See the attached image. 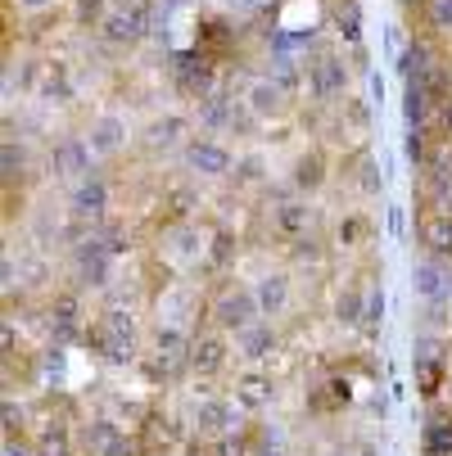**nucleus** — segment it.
Instances as JSON below:
<instances>
[{
    "label": "nucleus",
    "mask_w": 452,
    "mask_h": 456,
    "mask_svg": "<svg viewBox=\"0 0 452 456\" xmlns=\"http://www.w3.org/2000/svg\"><path fill=\"white\" fill-rule=\"evenodd\" d=\"M235 339H240L244 357H253V362H258V357H267V353L276 348V335L267 330V325H258V321H253V325H244V330H235Z\"/></svg>",
    "instance_id": "nucleus-13"
},
{
    "label": "nucleus",
    "mask_w": 452,
    "mask_h": 456,
    "mask_svg": "<svg viewBox=\"0 0 452 456\" xmlns=\"http://www.w3.org/2000/svg\"><path fill=\"white\" fill-rule=\"evenodd\" d=\"M177 132H181V122H159V126H154L150 136H154V145H168V141H172Z\"/></svg>",
    "instance_id": "nucleus-32"
},
{
    "label": "nucleus",
    "mask_w": 452,
    "mask_h": 456,
    "mask_svg": "<svg viewBox=\"0 0 452 456\" xmlns=\"http://www.w3.org/2000/svg\"><path fill=\"white\" fill-rule=\"evenodd\" d=\"M312 411H344L349 407V379H326L321 384V394L308 398Z\"/></svg>",
    "instance_id": "nucleus-14"
},
{
    "label": "nucleus",
    "mask_w": 452,
    "mask_h": 456,
    "mask_svg": "<svg viewBox=\"0 0 452 456\" xmlns=\"http://www.w3.org/2000/svg\"><path fill=\"white\" fill-rule=\"evenodd\" d=\"M54 167H59L63 176L86 172V167H91V145H82V141H63V145L54 150Z\"/></svg>",
    "instance_id": "nucleus-11"
},
{
    "label": "nucleus",
    "mask_w": 452,
    "mask_h": 456,
    "mask_svg": "<svg viewBox=\"0 0 452 456\" xmlns=\"http://www.w3.org/2000/svg\"><path fill=\"white\" fill-rule=\"evenodd\" d=\"M50 330H54L59 339H73V335H78V298H59V303L50 307Z\"/></svg>",
    "instance_id": "nucleus-19"
},
{
    "label": "nucleus",
    "mask_w": 452,
    "mask_h": 456,
    "mask_svg": "<svg viewBox=\"0 0 452 456\" xmlns=\"http://www.w3.org/2000/svg\"><path fill=\"white\" fill-rule=\"evenodd\" d=\"M190 344H195V339H185L181 330H159V339H154V357H150V375H159V379H177L181 370H190Z\"/></svg>",
    "instance_id": "nucleus-2"
},
{
    "label": "nucleus",
    "mask_w": 452,
    "mask_h": 456,
    "mask_svg": "<svg viewBox=\"0 0 452 456\" xmlns=\"http://www.w3.org/2000/svg\"><path fill=\"white\" fill-rule=\"evenodd\" d=\"M294 181H299L303 190H316V185H321V159H316V154H312V159H299Z\"/></svg>",
    "instance_id": "nucleus-25"
},
{
    "label": "nucleus",
    "mask_w": 452,
    "mask_h": 456,
    "mask_svg": "<svg viewBox=\"0 0 452 456\" xmlns=\"http://www.w3.org/2000/svg\"><path fill=\"white\" fill-rule=\"evenodd\" d=\"M253 109H258V113H276V109H281V91L267 86V82H258V86H253Z\"/></svg>",
    "instance_id": "nucleus-26"
},
{
    "label": "nucleus",
    "mask_w": 452,
    "mask_h": 456,
    "mask_svg": "<svg viewBox=\"0 0 452 456\" xmlns=\"http://www.w3.org/2000/svg\"><path fill=\"white\" fill-rule=\"evenodd\" d=\"M78 276H82V285H104V276H109V244L100 240V235H91L86 244H78Z\"/></svg>",
    "instance_id": "nucleus-6"
},
{
    "label": "nucleus",
    "mask_w": 452,
    "mask_h": 456,
    "mask_svg": "<svg viewBox=\"0 0 452 456\" xmlns=\"http://www.w3.org/2000/svg\"><path fill=\"white\" fill-rule=\"evenodd\" d=\"M249 456H281V452H276V447H267V443H258V447H253Z\"/></svg>",
    "instance_id": "nucleus-35"
},
{
    "label": "nucleus",
    "mask_w": 452,
    "mask_h": 456,
    "mask_svg": "<svg viewBox=\"0 0 452 456\" xmlns=\"http://www.w3.org/2000/svg\"><path fill=\"white\" fill-rule=\"evenodd\" d=\"M14 434H23V411L14 403H5V438H14Z\"/></svg>",
    "instance_id": "nucleus-31"
},
{
    "label": "nucleus",
    "mask_w": 452,
    "mask_h": 456,
    "mask_svg": "<svg viewBox=\"0 0 452 456\" xmlns=\"http://www.w3.org/2000/svg\"><path fill=\"white\" fill-rule=\"evenodd\" d=\"M19 167H23V154L14 150V141H5V185L19 176Z\"/></svg>",
    "instance_id": "nucleus-30"
},
{
    "label": "nucleus",
    "mask_w": 452,
    "mask_h": 456,
    "mask_svg": "<svg viewBox=\"0 0 452 456\" xmlns=\"http://www.w3.org/2000/svg\"><path fill=\"white\" fill-rule=\"evenodd\" d=\"M118 438H122V434H118L109 420H95V425H86V429H82V447H91L95 456H104Z\"/></svg>",
    "instance_id": "nucleus-22"
},
{
    "label": "nucleus",
    "mask_w": 452,
    "mask_h": 456,
    "mask_svg": "<svg viewBox=\"0 0 452 456\" xmlns=\"http://www.w3.org/2000/svg\"><path fill=\"white\" fill-rule=\"evenodd\" d=\"M312 86H316V95H335V91L344 86V63L316 59V63H312Z\"/></svg>",
    "instance_id": "nucleus-17"
},
{
    "label": "nucleus",
    "mask_w": 452,
    "mask_h": 456,
    "mask_svg": "<svg viewBox=\"0 0 452 456\" xmlns=\"http://www.w3.org/2000/svg\"><path fill=\"white\" fill-rule=\"evenodd\" d=\"M195 429H200V438H213V443L231 438V429H235V403H222V398L200 403L195 407Z\"/></svg>",
    "instance_id": "nucleus-4"
},
{
    "label": "nucleus",
    "mask_w": 452,
    "mask_h": 456,
    "mask_svg": "<svg viewBox=\"0 0 452 456\" xmlns=\"http://www.w3.org/2000/svg\"><path fill=\"white\" fill-rule=\"evenodd\" d=\"M172 443H177V429H172V420H163V416H150V420L141 425V447H145L150 456H154L159 447L168 452Z\"/></svg>",
    "instance_id": "nucleus-16"
},
{
    "label": "nucleus",
    "mask_w": 452,
    "mask_h": 456,
    "mask_svg": "<svg viewBox=\"0 0 452 456\" xmlns=\"http://www.w3.org/2000/svg\"><path fill=\"white\" fill-rule=\"evenodd\" d=\"M104 456H150V452L141 447V438H118V443H113Z\"/></svg>",
    "instance_id": "nucleus-28"
},
{
    "label": "nucleus",
    "mask_w": 452,
    "mask_h": 456,
    "mask_svg": "<svg viewBox=\"0 0 452 456\" xmlns=\"http://www.w3.org/2000/svg\"><path fill=\"white\" fill-rule=\"evenodd\" d=\"M421 240L439 257H452V204H425V213H421Z\"/></svg>",
    "instance_id": "nucleus-5"
},
{
    "label": "nucleus",
    "mask_w": 452,
    "mask_h": 456,
    "mask_svg": "<svg viewBox=\"0 0 452 456\" xmlns=\"http://www.w3.org/2000/svg\"><path fill=\"white\" fill-rule=\"evenodd\" d=\"M104 204H109L104 181H82V185H78V194H73L78 217H100V213H104Z\"/></svg>",
    "instance_id": "nucleus-12"
},
{
    "label": "nucleus",
    "mask_w": 452,
    "mask_h": 456,
    "mask_svg": "<svg viewBox=\"0 0 452 456\" xmlns=\"http://www.w3.org/2000/svg\"><path fill=\"white\" fill-rule=\"evenodd\" d=\"M5 456H37V447H28V443H14V438H5Z\"/></svg>",
    "instance_id": "nucleus-34"
},
{
    "label": "nucleus",
    "mask_w": 452,
    "mask_h": 456,
    "mask_svg": "<svg viewBox=\"0 0 452 456\" xmlns=\"http://www.w3.org/2000/svg\"><path fill=\"white\" fill-rule=\"evenodd\" d=\"M113 145H118V122L104 118V122L95 126V136H91V150H95V154H109Z\"/></svg>",
    "instance_id": "nucleus-24"
},
{
    "label": "nucleus",
    "mask_w": 452,
    "mask_h": 456,
    "mask_svg": "<svg viewBox=\"0 0 452 456\" xmlns=\"http://www.w3.org/2000/svg\"><path fill=\"white\" fill-rule=\"evenodd\" d=\"M213 316H218L222 330H244V325H253L258 316H263V307H258V294H249V289H231V294L218 298Z\"/></svg>",
    "instance_id": "nucleus-3"
},
{
    "label": "nucleus",
    "mask_w": 452,
    "mask_h": 456,
    "mask_svg": "<svg viewBox=\"0 0 452 456\" xmlns=\"http://www.w3.org/2000/svg\"><path fill=\"white\" fill-rule=\"evenodd\" d=\"M32 447H37V456H73V438H69V429H63V425H50Z\"/></svg>",
    "instance_id": "nucleus-21"
},
{
    "label": "nucleus",
    "mask_w": 452,
    "mask_h": 456,
    "mask_svg": "<svg viewBox=\"0 0 452 456\" xmlns=\"http://www.w3.org/2000/svg\"><path fill=\"white\" fill-rule=\"evenodd\" d=\"M290 298V281L285 276H267L263 285H258V307H263V316H276Z\"/></svg>",
    "instance_id": "nucleus-18"
},
{
    "label": "nucleus",
    "mask_w": 452,
    "mask_h": 456,
    "mask_svg": "<svg viewBox=\"0 0 452 456\" xmlns=\"http://www.w3.org/2000/svg\"><path fill=\"white\" fill-rule=\"evenodd\" d=\"M439 113H443V126H448V132H452V104H443Z\"/></svg>",
    "instance_id": "nucleus-36"
},
{
    "label": "nucleus",
    "mask_w": 452,
    "mask_h": 456,
    "mask_svg": "<svg viewBox=\"0 0 452 456\" xmlns=\"http://www.w3.org/2000/svg\"><path fill=\"white\" fill-rule=\"evenodd\" d=\"M209 77H213V59H209L204 50L181 54V59H177V82H181L185 91H204V86H209Z\"/></svg>",
    "instance_id": "nucleus-9"
},
{
    "label": "nucleus",
    "mask_w": 452,
    "mask_h": 456,
    "mask_svg": "<svg viewBox=\"0 0 452 456\" xmlns=\"http://www.w3.org/2000/svg\"><path fill=\"white\" fill-rule=\"evenodd\" d=\"M425 456H452V420H430V429H425Z\"/></svg>",
    "instance_id": "nucleus-23"
},
{
    "label": "nucleus",
    "mask_w": 452,
    "mask_h": 456,
    "mask_svg": "<svg viewBox=\"0 0 452 456\" xmlns=\"http://www.w3.org/2000/svg\"><path fill=\"white\" fill-rule=\"evenodd\" d=\"M303 222H308V213H303V208H294V204H285V208H281V231H290V235H294Z\"/></svg>",
    "instance_id": "nucleus-29"
},
{
    "label": "nucleus",
    "mask_w": 452,
    "mask_h": 456,
    "mask_svg": "<svg viewBox=\"0 0 452 456\" xmlns=\"http://www.w3.org/2000/svg\"><path fill=\"white\" fill-rule=\"evenodd\" d=\"M104 32H109L113 41H136V37L145 32V10H122V14H109Z\"/></svg>",
    "instance_id": "nucleus-15"
},
{
    "label": "nucleus",
    "mask_w": 452,
    "mask_h": 456,
    "mask_svg": "<svg viewBox=\"0 0 452 456\" xmlns=\"http://www.w3.org/2000/svg\"><path fill=\"white\" fill-rule=\"evenodd\" d=\"M425 14H430V28H439V32H452V0H430V5H425Z\"/></svg>",
    "instance_id": "nucleus-27"
},
{
    "label": "nucleus",
    "mask_w": 452,
    "mask_h": 456,
    "mask_svg": "<svg viewBox=\"0 0 452 456\" xmlns=\"http://www.w3.org/2000/svg\"><path fill=\"white\" fill-rule=\"evenodd\" d=\"M86 344L109 357V362H132V344H136V325L127 312H104L95 325H86Z\"/></svg>",
    "instance_id": "nucleus-1"
},
{
    "label": "nucleus",
    "mask_w": 452,
    "mask_h": 456,
    "mask_svg": "<svg viewBox=\"0 0 452 456\" xmlns=\"http://www.w3.org/2000/svg\"><path fill=\"white\" fill-rule=\"evenodd\" d=\"M421 289H425L430 298H434V294L443 289V285H439V272H434V267H421Z\"/></svg>",
    "instance_id": "nucleus-33"
},
{
    "label": "nucleus",
    "mask_w": 452,
    "mask_h": 456,
    "mask_svg": "<svg viewBox=\"0 0 452 456\" xmlns=\"http://www.w3.org/2000/svg\"><path fill=\"white\" fill-rule=\"evenodd\" d=\"M443 370H448V357H443L434 344H421V348H416V388H421L425 398H434V394H439Z\"/></svg>",
    "instance_id": "nucleus-7"
},
{
    "label": "nucleus",
    "mask_w": 452,
    "mask_h": 456,
    "mask_svg": "<svg viewBox=\"0 0 452 456\" xmlns=\"http://www.w3.org/2000/svg\"><path fill=\"white\" fill-rule=\"evenodd\" d=\"M222 366H226V339L222 335H200L195 344H190V370L218 375Z\"/></svg>",
    "instance_id": "nucleus-8"
},
{
    "label": "nucleus",
    "mask_w": 452,
    "mask_h": 456,
    "mask_svg": "<svg viewBox=\"0 0 452 456\" xmlns=\"http://www.w3.org/2000/svg\"><path fill=\"white\" fill-rule=\"evenodd\" d=\"M190 163H195L200 172H213V176H218V172H226V167H231V154H226V150H218V145H209V141H200L195 150H190Z\"/></svg>",
    "instance_id": "nucleus-20"
},
{
    "label": "nucleus",
    "mask_w": 452,
    "mask_h": 456,
    "mask_svg": "<svg viewBox=\"0 0 452 456\" xmlns=\"http://www.w3.org/2000/svg\"><path fill=\"white\" fill-rule=\"evenodd\" d=\"M272 398H276V388H272L267 375H244V379L235 384V403L249 407V411H263Z\"/></svg>",
    "instance_id": "nucleus-10"
},
{
    "label": "nucleus",
    "mask_w": 452,
    "mask_h": 456,
    "mask_svg": "<svg viewBox=\"0 0 452 456\" xmlns=\"http://www.w3.org/2000/svg\"><path fill=\"white\" fill-rule=\"evenodd\" d=\"M19 5H28V10H41V5H45V0H19Z\"/></svg>",
    "instance_id": "nucleus-37"
}]
</instances>
